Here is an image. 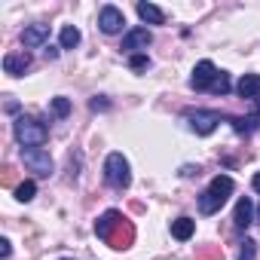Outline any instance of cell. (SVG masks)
Listing matches in <instances>:
<instances>
[{"label":"cell","mask_w":260,"mask_h":260,"mask_svg":"<svg viewBox=\"0 0 260 260\" xmlns=\"http://www.w3.org/2000/svg\"><path fill=\"white\" fill-rule=\"evenodd\" d=\"M233 178H226V175H217L211 184H208V190L199 196V211L202 214H214V211H220L223 208V202L230 199V193H233Z\"/></svg>","instance_id":"6da1fadb"},{"label":"cell","mask_w":260,"mask_h":260,"mask_svg":"<svg viewBox=\"0 0 260 260\" xmlns=\"http://www.w3.org/2000/svg\"><path fill=\"white\" fill-rule=\"evenodd\" d=\"M13 132H16V141H19L22 147H40V144H46V138H49V128H46L40 119H34V116H19V119L13 122Z\"/></svg>","instance_id":"7a4b0ae2"},{"label":"cell","mask_w":260,"mask_h":260,"mask_svg":"<svg viewBox=\"0 0 260 260\" xmlns=\"http://www.w3.org/2000/svg\"><path fill=\"white\" fill-rule=\"evenodd\" d=\"M104 181L116 190H125L128 184H132V172H128V162L122 153H110L104 159Z\"/></svg>","instance_id":"3957f363"},{"label":"cell","mask_w":260,"mask_h":260,"mask_svg":"<svg viewBox=\"0 0 260 260\" xmlns=\"http://www.w3.org/2000/svg\"><path fill=\"white\" fill-rule=\"evenodd\" d=\"M184 119H187V125L193 128L196 135H211L217 128V122H220V116L214 110H187Z\"/></svg>","instance_id":"277c9868"},{"label":"cell","mask_w":260,"mask_h":260,"mask_svg":"<svg viewBox=\"0 0 260 260\" xmlns=\"http://www.w3.org/2000/svg\"><path fill=\"white\" fill-rule=\"evenodd\" d=\"M22 159H25V166H28L31 172H37V175H43V178L52 175V156H49L43 147H22Z\"/></svg>","instance_id":"5b68a950"},{"label":"cell","mask_w":260,"mask_h":260,"mask_svg":"<svg viewBox=\"0 0 260 260\" xmlns=\"http://www.w3.org/2000/svg\"><path fill=\"white\" fill-rule=\"evenodd\" d=\"M217 74H220V71H217V68H214V64L205 58V61H199V64L193 68L190 86H193V89H211V83L217 80Z\"/></svg>","instance_id":"8992f818"},{"label":"cell","mask_w":260,"mask_h":260,"mask_svg":"<svg viewBox=\"0 0 260 260\" xmlns=\"http://www.w3.org/2000/svg\"><path fill=\"white\" fill-rule=\"evenodd\" d=\"M153 43V34L147 28H132L125 37H122V49L125 52H138V49H147Z\"/></svg>","instance_id":"52a82bcc"},{"label":"cell","mask_w":260,"mask_h":260,"mask_svg":"<svg viewBox=\"0 0 260 260\" xmlns=\"http://www.w3.org/2000/svg\"><path fill=\"white\" fill-rule=\"evenodd\" d=\"M98 25H101V31H104V34H116V31H122L125 16H122L116 7H104V10L98 13Z\"/></svg>","instance_id":"ba28073f"},{"label":"cell","mask_w":260,"mask_h":260,"mask_svg":"<svg viewBox=\"0 0 260 260\" xmlns=\"http://www.w3.org/2000/svg\"><path fill=\"white\" fill-rule=\"evenodd\" d=\"M132 239H135V226L128 223L125 217H122V220L116 223V233L107 239V245H110V248H116V251H122V248H128V245H132Z\"/></svg>","instance_id":"9c48e42d"},{"label":"cell","mask_w":260,"mask_h":260,"mask_svg":"<svg viewBox=\"0 0 260 260\" xmlns=\"http://www.w3.org/2000/svg\"><path fill=\"white\" fill-rule=\"evenodd\" d=\"M119 220H122V214H119V211H113V208H110V211H104V214L95 220V236L107 242V239L113 236V230H116V223H119Z\"/></svg>","instance_id":"30bf717a"},{"label":"cell","mask_w":260,"mask_h":260,"mask_svg":"<svg viewBox=\"0 0 260 260\" xmlns=\"http://www.w3.org/2000/svg\"><path fill=\"white\" fill-rule=\"evenodd\" d=\"M28 68H31V55H28V52H10V55L4 58V71H7L10 77H22Z\"/></svg>","instance_id":"8fae6325"},{"label":"cell","mask_w":260,"mask_h":260,"mask_svg":"<svg viewBox=\"0 0 260 260\" xmlns=\"http://www.w3.org/2000/svg\"><path fill=\"white\" fill-rule=\"evenodd\" d=\"M49 40V25H31V28H25V34H22V43L28 46V49H37V46H43Z\"/></svg>","instance_id":"7c38bea8"},{"label":"cell","mask_w":260,"mask_h":260,"mask_svg":"<svg viewBox=\"0 0 260 260\" xmlns=\"http://www.w3.org/2000/svg\"><path fill=\"white\" fill-rule=\"evenodd\" d=\"M251 214H254V205H251V199H248V196H242V199L236 202V214H233V223H236L239 230H245V226L251 223Z\"/></svg>","instance_id":"4fadbf2b"},{"label":"cell","mask_w":260,"mask_h":260,"mask_svg":"<svg viewBox=\"0 0 260 260\" xmlns=\"http://www.w3.org/2000/svg\"><path fill=\"white\" fill-rule=\"evenodd\" d=\"M236 89H239V95H242V98H251V101H254V98H257V92H260V77H257V74H245V77L239 80V86H236Z\"/></svg>","instance_id":"5bb4252c"},{"label":"cell","mask_w":260,"mask_h":260,"mask_svg":"<svg viewBox=\"0 0 260 260\" xmlns=\"http://www.w3.org/2000/svg\"><path fill=\"white\" fill-rule=\"evenodd\" d=\"M138 16H141L144 22H150V25H162V22H166L162 10L153 7V4H138Z\"/></svg>","instance_id":"9a60e30c"},{"label":"cell","mask_w":260,"mask_h":260,"mask_svg":"<svg viewBox=\"0 0 260 260\" xmlns=\"http://www.w3.org/2000/svg\"><path fill=\"white\" fill-rule=\"evenodd\" d=\"M193 230H196V223H193L190 217H178V220L172 223V236L181 239V242H187V239L193 236Z\"/></svg>","instance_id":"2e32d148"},{"label":"cell","mask_w":260,"mask_h":260,"mask_svg":"<svg viewBox=\"0 0 260 260\" xmlns=\"http://www.w3.org/2000/svg\"><path fill=\"white\" fill-rule=\"evenodd\" d=\"M77 43H80V31L74 25H64L61 28V49H74Z\"/></svg>","instance_id":"e0dca14e"},{"label":"cell","mask_w":260,"mask_h":260,"mask_svg":"<svg viewBox=\"0 0 260 260\" xmlns=\"http://www.w3.org/2000/svg\"><path fill=\"white\" fill-rule=\"evenodd\" d=\"M34 193H37V184H34V181H22V184L16 187V199H19V202H31Z\"/></svg>","instance_id":"ac0fdd59"},{"label":"cell","mask_w":260,"mask_h":260,"mask_svg":"<svg viewBox=\"0 0 260 260\" xmlns=\"http://www.w3.org/2000/svg\"><path fill=\"white\" fill-rule=\"evenodd\" d=\"M257 122H260V116H248V119H233V125H236V132H254L257 128Z\"/></svg>","instance_id":"d6986e66"},{"label":"cell","mask_w":260,"mask_h":260,"mask_svg":"<svg viewBox=\"0 0 260 260\" xmlns=\"http://www.w3.org/2000/svg\"><path fill=\"white\" fill-rule=\"evenodd\" d=\"M211 92H217V95H226V92H230V77H226L223 71H220V74H217V80L211 83Z\"/></svg>","instance_id":"ffe728a7"},{"label":"cell","mask_w":260,"mask_h":260,"mask_svg":"<svg viewBox=\"0 0 260 260\" xmlns=\"http://www.w3.org/2000/svg\"><path fill=\"white\" fill-rule=\"evenodd\" d=\"M52 110H55V116H68L71 113V101L68 98H52Z\"/></svg>","instance_id":"44dd1931"},{"label":"cell","mask_w":260,"mask_h":260,"mask_svg":"<svg viewBox=\"0 0 260 260\" xmlns=\"http://www.w3.org/2000/svg\"><path fill=\"white\" fill-rule=\"evenodd\" d=\"M239 260H254V242H251V239L242 242V248H239Z\"/></svg>","instance_id":"7402d4cb"},{"label":"cell","mask_w":260,"mask_h":260,"mask_svg":"<svg viewBox=\"0 0 260 260\" xmlns=\"http://www.w3.org/2000/svg\"><path fill=\"white\" fill-rule=\"evenodd\" d=\"M128 64H132V71H144L150 61H147V55H132V61H128Z\"/></svg>","instance_id":"603a6c76"},{"label":"cell","mask_w":260,"mask_h":260,"mask_svg":"<svg viewBox=\"0 0 260 260\" xmlns=\"http://www.w3.org/2000/svg\"><path fill=\"white\" fill-rule=\"evenodd\" d=\"M10 251H13V248H10V239H0V254L10 257Z\"/></svg>","instance_id":"cb8c5ba5"},{"label":"cell","mask_w":260,"mask_h":260,"mask_svg":"<svg viewBox=\"0 0 260 260\" xmlns=\"http://www.w3.org/2000/svg\"><path fill=\"white\" fill-rule=\"evenodd\" d=\"M104 107H107V101H98V98L92 101V110H104Z\"/></svg>","instance_id":"d4e9b609"},{"label":"cell","mask_w":260,"mask_h":260,"mask_svg":"<svg viewBox=\"0 0 260 260\" xmlns=\"http://www.w3.org/2000/svg\"><path fill=\"white\" fill-rule=\"evenodd\" d=\"M251 184H254V190H257V193H260V172H257V175H254V181H251Z\"/></svg>","instance_id":"484cf974"},{"label":"cell","mask_w":260,"mask_h":260,"mask_svg":"<svg viewBox=\"0 0 260 260\" xmlns=\"http://www.w3.org/2000/svg\"><path fill=\"white\" fill-rule=\"evenodd\" d=\"M254 107H257V113H260V92H257V98H254Z\"/></svg>","instance_id":"4316f807"},{"label":"cell","mask_w":260,"mask_h":260,"mask_svg":"<svg viewBox=\"0 0 260 260\" xmlns=\"http://www.w3.org/2000/svg\"><path fill=\"white\" fill-rule=\"evenodd\" d=\"M257 223H260V208H257Z\"/></svg>","instance_id":"83f0119b"},{"label":"cell","mask_w":260,"mask_h":260,"mask_svg":"<svg viewBox=\"0 0 260 260\" xmlns=\"http://www.w3.org/2000/svg\"><path fill=\"white\" fill-rule=\"evenodd\" d=\"M61 260H74V257H61Z\"/></svg>","instance_id":"f1b7e54d"}]
</instances>
